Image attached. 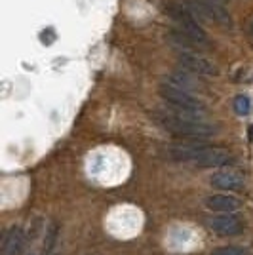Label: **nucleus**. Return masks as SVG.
Returning <instances> with one entry per match:
<instances>
[{
    "label": "nucleus",
    "mask_w": 253,
    "mask_h": 255,
    "mask_svg": "<svg viewBox=\"0 0 253 255\" xmlns=\"http://www.w3.org/2000/svg\"><path fill=\"white\" fill-rule=\"evenodd\" d=\"M150 117L162 129L183 139H206L217 133V126L208 122L202 115H190L173 109H158L152 111Z\"/></svg>",
    "instance_id": "f257e3e1"
},
{
    "label": "nucleus",
    "mask_w": 253,
    "mask_h": 255,
    "mask_svg": "<svg viewBox=\"0 0 253 255\" xmlns=\"http://www.w3.org/2000/svg\"><path fill=\"white\" fill-rule=\"evenodd\" d=\"M166 156L175 162H189L202 168H221L232 162L229 150L208 145H171L166 149Z\"/></svg>",
    "instance_id": "f03ea898"
},
{
    "label": "nucleus",
    "mask_w": 253,
    "mask_h": 255,
    "mask_svg": "<svg viewBox=\"0 0 253 255\" xmlns=\"http://www.w3.org/2000/svg\"><path fill=\"white\" fill-rule=\"evenodd\" d=\"M166 11L169 13V17L177 23V31L183 32L196 48L210 46V38H208V32L204 31V27H202V21L187 8L185 2L169 4Z\"/></svg>",
    "instance_id": "7ed1b4c3"
},
{
    "label": "nucleus",
    "mask_w": 253,
    "mask_h": 255,
    "mask_svg": "<svg viewBox=\"0 0 253 255\" xmlns=\"http://www.w3.org/2000/svg\"><path fill=\"white\" fill-rule=\"evenodd\" d=\"M158 94L173 111L190 113V115H202V117L206 113V105H204V101L200 97H196L190 92H185L181 88H175V86L168 84V82H162L158 86Z\"/></svg>",
    "instance_id": "20e7f679"
},
{
    "label": "nucleus",
    "mask_w": 253,
    "mask_h": 255,
    "mask_svg": "<svg viewBox=\"0 0 253 255\" xmlns=\"http://www.w3.org/2000/svg\"><path fill=\"white\" fill-rule=\"evenodd\" d=\"M185 4L200 21L210 19L223 29H232L231 13L219 4V0H187Z\"/></svg>",
    "instance_id": "39448f33"
},
{
    "label": "nucleus",
    "mask_w": 253,
    "mask_h": 255,
    "mask_svg": "<svg viewBox=\"0 0 253 255\" xmlns=\"http://www.w3.org/2000/svg\"><path fill=\"white\" fill-rule=\"evenodd\" d=\"M177 63L181 65L183 71H190L194 75H204V76H215L219 73L217 65L211 59L204 57L202 53H196L192 50H179L177 52Z\"/></svg>",
    "instance_id": "423d86ee"
},
{
    "label": "nucleus",
    "mask_w": 253,
    "mask_h": 255,
    "mask_svg": "<svg viewBox=\"0 0 253 255\" xmlns=\"http://www.w3.org/2000/svg\"><path fill=\"white\" fill-rule=\"evenodd\" d=\"M208 229L213 233L223 234V236H234V234L242 233L244 225L238 217H234L232 213H221V215H213L208 221Z\"/></svg>",
    "instance_id": "0eeeda50"
},
{
    "label": "nucleus",
    "mask_w": 253,
    "mask_h": 255,
    "mask_svg": "<svg viewBox=\"0 0 253 255\" xmlns=\"http://www.w3.org/2000/svg\"><path fill=\"white\" fill-rule=\"evenodd\" d=\"M204 204L208 210L219 213H234L242 208V202L234 196H229V194H211L204 200Z\"/></svg>",
    "instance_id": "6e6552de"
},
{
    "label": "nucleus",
    "mask_w": 253,
    "mask_h": 255,
    "mask_svg": "<svg viewBox=\"0 0 253 255\" xmlns=\"http://www.w3.org/2000/svg\"><path fill=\"white\" fill-rule=\"evenodd\" d=\"M23 246H25V234H23L21 227H11L4 236L0 255H19L23 252Z\"/></svg>",
    "instance_id": "1a4fd4ad"
},
{
    "label": "nucleus",
    "mask_w": 253,
    "mask_h": 255,
    "mask_svg": "<svg viewBox=\"0 0 253 255\" xmlns=\"http://www.w3.org/2000/svg\"><path fill=\"white\" fill-rule=\"evenodd\" d=\"M211 185L223 191H236L244 187V179L234 171H219L211 177Z\"/></svg>",
    "instance_id": "9d476101"
},
{
    "label": "nucleus",
    "mask_w": 253,
    "mask_h": 255,
    "mask_svg": "<svg viewBox=\"0 0 253 255\" xmlns=\"http://www.w3.org/2000/svg\"><path fill=\"white\" fill-rule=\"evenodd\" d=\"M164 82L175 86V88H181V90H185V92H190V94H192V90H196V88H198V84L194 82V78H192L190 75H187V73H183V71L171 73Z\"/></svg>",
    "instance_id": "9b49d317"
},
{
    "label": "nucleus",
    "mask_w": 253,
    "mask_h": 255,
    "mask_svg": "<svg viewBox=\"0 0 253 255\" xmlns=\"http://www.w3.org/2000/svg\"><path fill=\"white\" fill-rule=\"evenodd\" d=\"M250 109H252V101H250V97L248 96H236V99H234V111H236V115L246 117V115L250 113Z\"/></svg>",
    "instance_id": "f8f14e48"
},
{
    "label": "nucleus",
    "mask_w": 253,
    "mask_h": 255,
    "mask_svg": "<svg viewBox=\"0 0 253 255\" xmlns=\"http://www.w3.org/2000/svg\"><path fill=\"white\" fill-rule=\"evenodd\" d=\"M211 255H250V254L244 248H238V246H225V248L213 250Z\"/></svg>",
    "instance_id": "ddd939ff"
},
{
    "label": "nucleus",
    "mask_w": 253,
    "mask_h": 255,
    "mask_svg": "<svg viewBox=\"0 0 253 255\" xmlns=\"http://www.w3.org/2000/svg\"><path fill=\"white\" fill-rule=\"evenodd\" d=\"M250 31H252V36H253V19H252V25H250Z\"/></svg>",
    "instance_id": "4468645a"
},
{
    "label": "nucleus",
    "mask_w": 253,
    "mask_h": 255,
    "mask_svg": "<svg viewBox=\"0 0 253 255\" xmlns=\"http://www.w3.org/2000/svg\"><path fill=\"white\" fill-rule=\"evenodd\" d=\"M31 255H36V254H31Z\"/></svg>",
    "instance_id": "2eb2a0df"
}]
</instances>
